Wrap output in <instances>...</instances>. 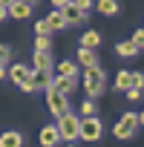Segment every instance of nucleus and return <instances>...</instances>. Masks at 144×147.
Returning a JSON list of instances; mask_svg holds the SVG:
<instances>
[{"mask_svg": "<svg viewBox=\"0 0 144 147\" xmlns=\"http://www.w3.org/2000/svg\"><path fill=\"white\" fill-rule=\"evenodd\" d=\"M6 75L15 81V84H23V81H29L32 78V66H23V63H15L9 72H6Z\"/></svg>", "mask_w": 144, "mask_h": 147, "instance_id": "10", "label": "nucleus"}, {"mask_svg": "<svg viewBox=\"0 0 144 147\" xmlns=\"http://www.w3.org/2000/svg\"><path fill=\"white\" fill-rule=\"evenodd\" d=\"M130 87H133V72L121 69L118 75H115V90H130Z\"/></svg>", "mask_w": 144, "mask_h": 147, "instance_id": "19", "label": "nucleus"}, {"mask_svg": "<svg viewBox=\"0 0 144 147\" xmlns=\"http://www.w3.org/2000/svg\"><path fill=\"white\" fill-rule=\"evenodd\" d=\"M75 61H78L84 69H87V66H98V55H95V49H87V46L78 49V58H75Z\"/></svg>", "mask_w": 144, "mask_h": 147, "instance_id": "13", "label": "nucleus"}, {"mask_svg": "<svg viewBox=\"0 0 144 147\" xmlns=\"http://www.w3.org/2000/svg\"><path fill=\"white\" fill-rule=\"evenodd\" d=\"M3 18H9V12H6V6H0V20Z\"/></svg>", "mask_w": 144, "mask_h": 147, "instance_id": "31", "label": "nucleus"}, {"mask_svg": "<svg viewBox=\"0 0 144 147\" xmlns=\"http://www.w3.org/2000/svg\"><path fill=\"white\" fill-rule=\"evenodd\" d=\"M138 124H141V127H144V113H141V115H138Z\"/></svg>", "mask_w": 144, "mask_h": 147, "instance_id": "32", "label": "nucleus"}, {"mask_svg": "<svg viewBox=\"0 0 144 147\" xmlns=\"http://www.w3.org/2000/svg\"><path fill=\"white\" fill-rule=\"evenodd\" d=\"M133 87H141L144 90V72H133Z\"/></svg>", "mask_w": 144, "mask_h": 147, "instance_id": "27", "label": "nucleus"}, {"mask_svg": "<svg viewBox=\"0 0 144 147\" xmlns=\"http://www.w3.org/2000/svg\"><path fill=\"white\" fill-rule=\"evenodd\" d=\"M6 78V63H0V81Z\"/></svg>", "mask_w": 144, "mask_h": 147, "instance_id": "30", "label": "nucleus"}, {"mask_svg": "<svg viewBox=\"0 0 144 147\" xmlns=\"http://www.w3.org/2000/svg\"><path fill=\"white\" fill-rule=\"evenodd\" d=\"M69 3H72V0H52V6H55V9H63V6H69Z\"/></svg>", "mask_w": 144, "mask_h": 147, "instance_id": "28", "label": "nucleus"}, {"mask_svg": "<svg viewBox=\"0 0 144 147\" xmlns=\"http://www.w3.org/2000/svg\"><path fill=\"white\" fill-rule=\"evenodd\" d=\"M135 127H138V115H135V113H124L121 121L115 124V136H118L121 141H127V138H133Z\"/></svg>", "mask_w": 144, "mask_h": 147, "instance_id": "5", "label": "nucleus"}, {"mask_svg": "<svg viewBox=\"0 0 144 147\" xmlns=\"http://www.w3.org/2000/svg\"><path fill=\"white\" fill-rule=\"evenodd\" d=\"M101 136H104V121H101L98 115L81 118V138H84V141H98Z\"/></svg>", "mask_w": 144, "mask_h": 147, "instance_id": "3", "label": "nucleus"}, {"mask_svg": "<svg viewBox=\"0 0 144 147\" xmlns=\"http://www.w3.org/2000/svg\"><path fill=\"white\" fill-rule=\"evenodd\" d=\"M20 3H26V6H32V9H35V6L40 3V0H20Z\"/></svg>", "mask_w": 144, "mask_h": 147, "instance_id": "29", "label": "nucleus"}, {"mask_svg": "<svg viewBox=\"0 0 144 147\" xmlns=\"http://www.w3.org/2000/svg\"><path fill=\"white\" fill-rule=\"evenodd\" d=\"M49 32H52V29H49V23H46V18L35 23V35H49Z\"/></svg>", "mask_w": 144, "mask_h": 147, "instance_id": "22", "label": "nucleus"}, {"mask_svg": "<svg viewBox=\"0 0 144 147\" xmlns=\"http://www.w3.org/2000/svg\"><path fill=\"white\" fill-rule=\"evenodd\" d=\"M138 49H144V29H138V32H133V38H130Z\"/></svg>", "mask_w": 144, "mask_h": 147, "instance_id": "24", "label": "nucleus"}, {"mask_svg": "<svg viewBox=\"0 0 144 147\" xmlns=\"http://www.w3.org/2000/svg\"><path fill=\"white\" fill-rule=\"evenodd\" d=\"M61 12H63V18H66V23H69V26H78V23H84V20H87V12H81L75 3L63 6Z\"/></svg>", "mask_w": 144, "mask_h": 147, "instance_id": "9", "label": "nucleus"}, {"mask_svg": "<svg viewBox=\"0 0 144 147\" xmlns=\"http://www.w3.org/2000/svg\"><path fill=\"white\" fill-rule=\"evenodd\" d=\"M40 144H43V147H58V144H61V133H58L55 124L40 127Z\"/></svg>", "mask_w": 144, "mask_h": 147, "instance_id": "8", "label": "nucleus"}, {"mask_svg": "<svg viewBox=\"0 0 144 147\" xmlns=\"http://www.w3.org/2000/svg\"><path fill=\"white\" fill-rule=\"evenodd\" d=\"M55 75L78 78V66H75V61H58V63H55Z\"/></svg>", "mask_w": 144, "mask_h": 147, "instance_id": "14", "label": "nucleus"}, {"mask_svg": "<svg viewBox=\"0 0 144 147\" xmlns=\"http://www.w3.org/2000/svg\"><path fill=\"white\" fill-rule=\"evenodd\" d=\"M9 3H12V0H0V6H9Z\"/></svg>", "mask_w": 144, "mask_h": 147, "instance_id": "33", "label": "nucleus"}, {"mask_svg": "<svg viewBox=\"0 0 144 147\" xmlns=\"http://www.w3.org/2000/svg\"><path fill=\"white\" fill-rule=\"evenodd\" d=\"M127 92V98H130V104H135V101H141V95H144V90L141 87H130V90H124Z\"/></svg>", "mask_w": 144, "mask_h": 147, "instance_id": "21", "label": "nucleus"}, {"mask_svg": "<svg viewBox=\"0 0 144 147\" xmlns=\"http://www.w3.org/2000/svg\"><path fill=\"white\" fill-rule=\"evenodd\" d=\"M75 84H78V78H66V75H52V84H49V90H55V92H63V95H69L72 90H75Z\"/></svg>", "mask_w": 144, "mask_h": 147, "instance_id": "7", "label": "nucleus"}, {"mask_svg": "<svg viewBox=\"0 0 144 147\" xmlns=\"http://www.w3.org/2000/svg\"><path fill=\"white\" fill-rule=\"evenodd\" d=\"M46 23H49V29H52V32H61V29H66V26H69L61 9H55L52 15H46Z\"/></svg>", "mask_w": 144, "mask_h": 147, "instance_id": "15", "label": "nucleus"}, {"mask_svg": "<svg viewBox=\"0 0 144 147\" xmlns=\"http://www.w3.org/2000/svg\"><path fill=\"white\" fill-rule=\"evenodd\" d=\"M6 12H9L12 18H17V20H23V18H29V15H32V6H26V3H20V0H12V3L6 6Z\"/></svg>", "mask_w": 144, "mask_h": 147, "instance_id": "12", "label": "nucleus"}, {"mask_svg": "<svg viewBox=\"0 0 144 147\" xmlns=\"http://www.w3.org/2000/svg\"><path fill=\"white\" fill-rule=\"evenodd\" d=\"M0 147H23V136H20L17 130L0 133Z\"/></svg>", "mask_w": 144, "mask_h": 147, "instance_id": "11", "label": "nucleus"}, {"mask_svg": "<svg viewBox=\"0 0 144 147\" xmlns=\"http://www.w3.org/2000/svg\"><path fill=\"white\" fill-rule=\"evenodd\" d=\"M46 107H49V113H52L55 118H61V115L69 113L66 95H63V92H55V90H46Z\"/></svg>", "mask_w": 144, "mask_h": 147, "instance_id": "4", "label": "nucleus"}, {"mask_svg": "<svg viewBox=\"0 0 144 147\" xmlns=\"http://www.w3.org/2000/svg\"><path fill=\"white\" fill-rule=\"evenodd\" d=\"M55 127H58V133H61V141H66V144H75V141L81 138V115H75V113L61 115Z\"/></svg>", "mask_w": 144, "mask_h": 147, "instance_id": "1", "label": "nucleus"}, {"mask_svg": "<svg viewBox=\"0 0 144 147\" xmlns=\"http://www.w3.org/2000/svg\"><path fill=\"white\" fill-rule=\"evenodd\" d=\"M95 6H98V12H101V15H110V18H112V15H118V0H98Z\"/></svg>", "mask_w": 144, "mask_h": 147, "instance_id": "18", "label": "nucleus"}, {"mask_svg": "<svg viewBox=\"0 0 144 147\" xmlns=\"http://www.w3.org/2000/svg\"><path fill=\"white\" fill-rule=\"evenodd\" d=\"M107 87V75L101 66H87L84 72V90H87V98H98Z\"/></svg>", "mask_w": 144, "mask_h": 147, "instance_id": "2", "label": "nucleus"}, {"mask_svg": "<svg viewBox=\"0 0 144 147\" xmlns=\"http://www.w3.org/2000/svg\"><path fill=\"white\" fill-rule=\"evenodd\" d=\"M101 43V32H95V29H87L84 35H81V46H87V49H95Z\"/></svg>", "mask_w": 144, "mask_h": 147, "instance_id": "16", "label": "nucleus"}, {"mask_svg": "<svg viewBox=\"0 0 144 147\" xmlns=\"http://www.w3.org/2000/svg\"><path fill=\"white\" fill-rule=\"evenodd\" d=\"M49 43H52L49 35H38V38H35V49H49Z\"/></svg>", "mask_w": 144, "mask_h": 147, "instance_id": "23", "label": "nucleus"}, {"mask_svg": "<svg viewBox=\"0 0 144 147\" xmlns=\"http://www.w3.org/2000/svg\"><path fill=\"white\" fill-rule=\"evenodd\" d=\"M72 3H75L81 12H89V9H92V0H72Z\"/></svg>", "mask_w": 144, "mask_h": 147, "instance_id": "26", "label": "nucleus"}, {"mask_svg": "<svg viewBox=\"0 0 144 147\" xmlns=\"http://www.w3.org/2000/svg\"><path fill=\"white\" fill-rule=\"evenodd\" d=\"M9 58H12V49L6 43H0V63H9Z\"/></svg>", "mask_w": 144, "mask_h": 147, "instance_id": "25", "label": "nucleus"}, {"mask_svg": "<svg viewBox=\"0 0 144 147\" xmlns=\"http://www.w3.org/2000/svg\"><path fill=\"white\" fill-rule=\"evenodd\" d=\"M115 52H118L121 58H135V55H138L141 49H138V46H135L133 40H121V43L115 46Z\"/></svg>", "mask_w": 144, "mask_h": 147, "instance_id": "17", "label": "nucleus"}, {"mask_svg": "<svg viewBox=\"0 0 144 147\" xmlns=\"http://www.w3.org/2000/svg\"><path fill=\"white\" fill-rule=\"evenodd\" d=\"M52 66H55V61H52L49 49H35V55H32V72H52Z\"/></svg>", "mask_w": 144, "mask_h": 147, "instance_id": "6", "label": "nucleus"}, {"mask_svg": "<svg viewBox=\"0 0 144 147\" xmlns=\"http://www.w3.org/2000/svg\"><path fill=\"white\" fill-rule=\"evenodd\" d=\"M81 118H87V115H95V104H92V98H84V104H81V113H78Z\"/></svg>", "mask_w": 144, "mask_h": 147, "instance_id": "20", "label": "nucleus"}]
</instances>
